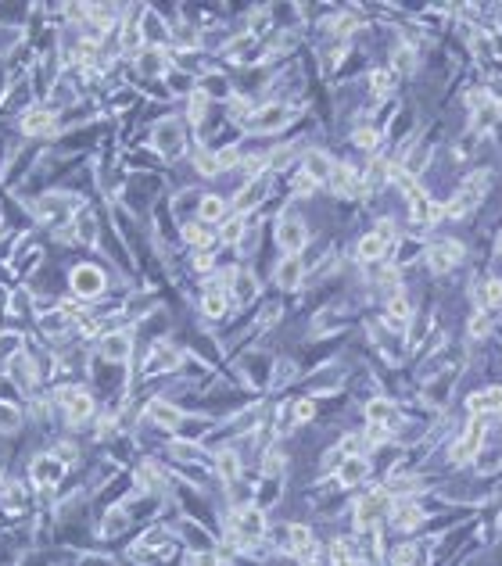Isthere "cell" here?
<instances>
[{
	"instance_id": "6da1fadb",
	"label": "cell",
	"mask_w": 502,
	"mask_h": 566,
	"mask_svg": "<svg viewBox=\"0 0 502 566\" xmlns=\"http://www.w3.org/2000/svg\"><path fill=\"white\" fill-rule=\"evenodd\" d=\"M276 244H280L287 255H298L309 244V226L298 215H284L280 226H276Z\"/></svg>"
},
{
	"instance_id": "7a4b0ae2",
	"label": "cell",
	"mask_w": 502,
	"mask_h": 566,
	"mask_svg": "<svg viewBox=\"0 0 502 566\" xmlns=\"http://www.w3.org/2000/svg\"><path fill=\"white\" fill-rule=\"evenodd\" d=\"M108 287V276L97 265H76L72 269V294L79 298H101Z\"/></svg>"
},
{
	"instance_id": "3957f363",
	"label": "cell",
	"mask_w": 502,
	"mask_h": 566,
	"mask_svg": "<svg viewBox=\"0 0 502 566\" xmlns=\"http://www.w3.org/2000/svg\"><path fill=\"white\" fill-rule=\"evenodd\" d=\"M395 502H392V495L387 491H370L363 502H359V509H355V527H373L380 516H387V509H392Z\"/></svg>"
},
{
	"instance_id": "277c9868",
	"label": "cell",
	"mask_w": 502,
	"mask_h": 566,
	"mask_svg": "<svg viewBox=\"0 0 502 566\" xmlns=\"http://www.w3.org/2000/svg\"><path fill=\"white\" fill-rule=\"evenodd\" d=\"M154 147L165 158H176L183 151V122L180 119H161L154 126Z\"/></svg>"
},
{
	"instance_id": "5b68a950",
	"label": "cell",
	"mask_w": 502,
	"mask_h": 566,
	"mask_svg": "<svg viewBox=\"0 0 502 566\" xmlns=\"http://www.w3.org/2000/svg\"><path fill=\"white\" fill-rule=\"evenodd\" d=\"M130 355H133V337H130V330H111V333L101 337V359H104V362L119 366V362H130Z\"/></svg>"
},
{
	"instance_id": "8992f818",
	"label": "cell",
	"mask_w": 502,
	"mask_h": 566,
	"mask_svg": "<svg viewBox=\"0 0 502 566\" xmlns=\"http://www.w3.org/2000/svg\"><path fill=\"white\" fill-rule=\"evenodd\" d=\"M291 119H295L291 108H284V104H266V108H258V115H251L244 126H248L251 133H269V129L287 126Z\"/></svg>"
},
{
	"instance_id": "52a82bcc",
	"label": "cell",
	"mask_w": 502,
	"mask_h": 566,
	"mask_svg": "<svg viewBox=\"0 0 502 566\" xmlns=\"http://www.w3.org/2000/svg\"><path fill=\"white\" fill-rule=\"evenodd\" d=\"M423 255H427V265H430L434 272H449L467 251H463L460 241H438V244H430Z\"/></svg>"
},
{
	"instance_id": "ba28073f",
	"label": "cell",
	"mask_w": 502,
	"mask_h": 566,
	"mask_svg": "<svg viewBox=\"0 0 502 566\" xmlns=\"http://www.w3.org/2000/svg\"><path fill=\"white\" fill-rule=\"evenodd\" d=\"M133 69H137L140 79H158L165 69H169V58H165L161 47H140L133 54Z\"/></svg>"
},
{
	"instance_id": "9c48e42d",
	"label": "cell",
	"mask_w": 502,
	"mask_h": 566,
	"mask_svg": "<svg viewBox=\"0 0 502 566\" xmlns=\"http://www.w3.org/2000/svg\"><path fill=\"white\" fill-rule=\"evenodd\" d=\"M58 398H62V405L69 409V423H72V427H79V423H86V420L93 416V402H90V394H86L83 387H65Z\"/></svg>"
},
{
	"instance_id": "30bf717a",
	"label": "cell",
	"mask_w": 502,
	"mask_h": 566,
	"mask_svg": "<svg viewBox=\"0 0 502 566\" xmlns=\"http://www.w3.org/2000/svg\"><path fill=\"white\" fill-rule=\"evenodd\" d=\"M302 276H305L302 255H284L280 262H276V269H273V279H276V287H280V291H295L302 283Z\"/></svg>"
},
{
	"instance_id": "8fae6325",
	"label": "cell",
	"mask_w": 502,
	"mask_h": 566,
	"mask_svg": "<svg viewBox=\"0 0 502 566\" xmlns=\"http://www.w3.org/2000/svg\"><path fill=\"white\" fill-rule=\"evenodd\" d=\"M409 215H413V226L427 230V226H434V222L445 215V208H441L438 201H430V197L420 190V194H413V197H409Z\"/></svg>"
},
{
	"instance_id": "7c38bea8",
	"label": "cell",
	"mask_w": 502,
	"mask_h": 566,
	"mask_svg": "<svg viewBox=\"0 0 502 566\" xmlns=\"http://www.w3.org/2000/svg\"><path fill=\"white\" fill-rule=\"evenodd\" d=\"M269 183H273V173H262L258 180H251L241 194H237V201H234V208H237V215H244V212H251V208H258L262 201H266V194H269Z\"/></svg>"
},
{
	"instance_id": "4fadbf2b",
	"label": "cell",
	"mask_w": 502,
	"mask_h": 566,
	"mask_svg": "<svg viewBox=\"0 0 502 566\" xmlns=\"http://www.w3.org/2000/svg\"><path fill=\"white\" fill-rule=\"evenodd\" d=\"M481 441H484V423L481 420H474L470 427H467V434H463V441H456L452 444V463H470L477 451H481Z\"/></svg>"
},
{
	"instance_id": "5bb4252c",
	"label": "cell",
	"mask_w": 502,
	"mask_h": 566,
	"mask_svg": "<svg viewBox=\"0 0 502 566\" xmlns=\"http://www.w3.org/2000/svg\"><path fill=\"white\" fill-rule=\"evenodd\" d=\"M302 173L319 187V183H326L330 180V173H333V161L323 154V151H305V158H302Z\"/></svg>"
},
{
	"instance_id": "9a60e30c",
	"label": "cell",
	"mask_w": 502,
	"mask_h": 566,
	"mask_svg": "<svg viewBox=\"0 0 502 566\" xmlns=\"http://www.w3.org/2000/svg\"><path fill=\"white\" fill-rule=\"evenodd\" d=\"M147 420H151L154 427H161V430H176V427L183 423V412H180L173 402H158V398H154V402L147 405Z\"/></svg>"
},
{
	"instance_id": "2e32d148",
	"label": "cell",
	"mask_w": 502,
	"mask_h": 566,
	"mask_svg": "<svg viewBox=\"0 0 502 566\" xmlns=\"http://www.w3.org/2000/svg\"><path fill=\"white\" fill-rule=\"evenodd\" d=\"M467 409L474 416H484V412H502V387H484L477 394L467 398Z\"/></svg>"
},
{
	"instance_id": "e0dca14e",
	"label": "cell",
	"mask_w": 502,
	"mask_h": 566,
	"mask_svg": "<svg viewBox=\"0 0 502 566\" xmlns=\"http://www.w3.org/2000/svg\"><path fill=\"white\" fill-rule=\"evenodd\" d=\"M241 470H244V463H241V456H237L234 448L215 451V473H219V480L237 484V480H241Z\"/></svg>"
},
{
	"instance_id": "ac0fdd59",
	"label": "cell",
	"mask_w": 502,
	"mask_h": 566,
	"mask_svg": "<svg viewBox=\"0 0 502 566\" xmlns=\"http://www.w3.org/2000/svg\"><path fill=\"white\" fill-rule=\"evenodd\" d=\"M370 477V459L366 456H348L341 466H338V480L345 484V487H355V484H363Z\"/></svg>"
},
{
	"instance_id": "d6986e66",
	"label": "cell",
	"mask_w": 502,
	"mask_h": 566,
	"mask_svg": "<svg viewBox=\"0 0 502 566\" xmlns=\"http://www.w3.org/2000/svg\"><path fill=\"white\" fill-rule=\"evenodd\" d=\"M54 122V108H29L22 115V133L25 137H43Z\"/></svg>"
},
{
	"instance_id": "ffe728a7",
	"label": "cell",
	"mask_w": 502,
	"mask_h": 566,
	"mask_svg": "<svg viewBox=\"0 0 502 566\" xmlns=\"http://www.w3.org/2000/svg\"><path fill=\"white\" fill-rule=\"evenodd\" d=\"M62 473H65V463H62L58 456H40V459L33 463V480H36V484H47V487H50Z\"/></svg>"
},
{
	"instance_id": "44dd1931",
	"label": "cell",
	"mask_w": 502,
	"mask_h": 566,
	"mask_svg": "<svg viewBox=\"0 0 502 566\" xmlns=\"http://www.w3.org/2000/svg\"><path fill=\"white\" fill-rule=\"evenodd\" d=\"M495 126H502V108L495 100H484L481 108H474V133H491Z\"/></svg>"
},
{
	"instance_id": "7402d4cb",
	"label": "cell",
	"mask_w": 502,
	"mask_h": 566,
	"mask_svg": "<svg viewBox=\"0 0 502 566\" xmlns=\"http://www.w3.org/2000/svg\"><path fill=\"white\" fill-rule=\"evenodd\" d=\"M326 187H330V194H338V197H352L355 194V173L348 165H333Z\"/></svg>"
},
{
	"instance_id": "603a6c76",
	"label": "cell",
	"mask_w": 502,
	"mask_h": 566,
	"mask_svg": "<svg viewBox=\"0 0 502 566\" xmlns=\"http://www.w3.org/2000/svg\"><path fill=\"white\" fill-rule=\"evenodd\" d=\"M180 352L176 348H169V345H158L154 352H151V359H147V373H169V369H176L180 366Z\"/></svg>"
},
{
	"instance_id": "cb8c5ba5",
	"label": "cell",
	"mask_w": 502,
	"mask_h": 566,
	"mask_svg": "<svg viewBox=\"0 0 502 566\" xmlns=\"http://www.w3.org/2000/svg\"><path fill=\"white\" fill-rule=\"evenodd\" d=\"M387 183H392L395 190H402L406 197H413V194H420L416 190V176L409 173L406 165H387Z\"/></svg>"
},
{
	"instance_id": "d4e9b609",
	"label": "cell",
	"mask_w": 502,
	"mask_h": 566,
	"mask_svg": "<svg viewBox=\"0 0 502 566\" xmlns=\"http://www.w3.org/2000/svg\"><path fill=\"white\" fill-rule=\"evenodd\" d=\"M355 255H359V262H380V258L387 255V244H384L377 233H366V237H359Z\"/></svg>"
},
{
	"instance_id": "484cf974",
	"label": "cell",
	"mask_w": 502,
	"mask_h": 566,
	"mask_svg": "<svg viewBox=\"0 0 502 566\" xmlns=\"http://www.w3.org/2000/svg\"><path fill=\"white\" fill-rule=\"evenodd\" d=\"M366 420L370 423H380V427H392L395 423V405L387 398H370L366 402Z\"/></svg>"
},
{
	"instance_id": "4316f807",
	"label": "cell",
	"mask_w": 502,
	"mask_h": 566,
	"mask_svg": "<svg viewBox=\"0 0 502 566\" xmlns=\"http://www.w3.org/2000/svg\"><path fill=\"white\" fill-rule=\"evenodd\" d=\"M287 534H291L287 548H291L295 555H305V559H309V555L316 552V541H312V531H309V527H298V524H295V527H287Z\"/></svg>"
},
{
	"instance_id": "83f0119b",
	"label": "cell",
	"mask_w": 502,
	"mask_h": 566,
	"mask_svg": "<svg viewBox=\"0 0 502 566\" xmlns=\"http://www.w3.org/2000/svg\"><path fill=\"white\" fill-rule=\"evenodd\" d=\"M392 520H395V527L413 531V527L423 520V513H420V505H416V502H399V509H392Z\"/></svg>"
},
{
	"instance_id": "f1b7e54d",
	"label": "cell",
	"mask_w": 502,
	"mask_h": 566,
	"mask_svg": "<svg viewBox=\"0 0 502 566\" xmlns=\"http://www.w3.org/2000/svg\"><path fill=\"white\" fill-rule=\"evenodd\" d=\"M230 291H234V298H237L241 305H248V301H255V294H258V283H255L251 272H237L234 283H230Z\"/></svg>"
},
{
	"instance_id": "f546056e",
	"label": "cell",
	"mask_w": 502,
	"mask_h": 566,
	"mask_svg": "<svg viewBox=\"0 0 502 566\" xmlns=\"http://www.w3.org/2000/svg\"><path fill=\"white\" fill-rule=\"evenodd\" d=\"M244 215H230V219H222V226H219V241L222 244H241L244 241Z\"/></svg>"
},
{
	"instance_id": "4dcf8cb0",
	"label": "cell",
	"mask_w": 502,
	"mask_h": 566,
	"mask_svg": "<svg viewBox=\"0 0 502 566\" xmlns=\"http://www.w3.org/2000/svg\"><path fill=\"white\" fill-rule=\"evenodd\" d=\"M198 215H201V222H222V215H227V201L208 194V197L198 201Z\"/></svg>"
},
{
	"instance_id": "1f68e13d",
	"label": "cell",
	"mask_w": 502,
	"mask_h": 566,
	"mask_svg": "<svg viewBox=\"0 0 502 566\" xmlns=\"http://www.w3.org/2000/svg\"><path fill=\"white\" fill-rule=\"evenodd\" d=\"M409 301L402 298V294H395L392 301H387V326H395V330H402L406 323H409Z\"/></svg>"
},
{
	"instance_id": "d6a6232c",
	"label": "cell",
	"mask_w": 502,
	"mask_h": 566,
	"mask_svg": "<svg viewBox=\"0 0 502 566\" xmlns=\"http://www.w3.org/2000/svg\"><path fill=\"white\" fill-rule=\"evenodd\" d=\"M72 237L83 241V244H93V241H97V219H93L90 212H79V219H76V226H72Z\"/></svg>"
},
{
	"instance_id": "836d02e7",
	"label": "cell",
	"mask_w": 502,
	"mask_h": 566,
	"mask_svg": "<svg viewBox=\"0 0 502 566\" xmlns=\"http://www.w3.org/2000/svg\"><path fill=\"white\" fill-rule=\"evenodd\" d=\"M474 204H477V197H474V194H467V190H460L449 204H445V215H449V219H463Z\"/></svg>"
},
{
	"instance_id": "e575fe53",
	"label": "cell",
	"mask_w": 502,
	"mask_h": 566,
	"mask_svg": "<svg viewBox=\"0 0 502 566\" xmlns=\"http://www.w3.org/2000/svg\"><path fill=\"white\" fill-rule=\"evenodd\" d=\"M474 466H477L481 473L498 470V466H502V451H498V448H481L477 456H474Z\"/></svg>"
},
{
	"instance_id": "d590c367",
	"label": "cell",
	"mask_w": 502,
	"mask_h": 566,
	"mask_svg": "<svg viewBox=\"0 0 502 566\" xmlns=\"http://www.w3.org/2000/svg\"><path fill=\"white\" fill-rule=\"evenodd\" d=\"M201 305H205V316H215V319H219L222 312H227V294H222V291H205V301H201Z\"/></svg>"
},
{
	"instance_id": "8d00e7d4",
	"label": "cell",
	"mask_w": 502,
	"mask_h": 566,
	"mask_svg": "<svg viewBox=\"0 0 502 566\" xmlns=\"http://www.w3.org/2000/svg\"><path fill=\"white\" fill-rule=\"evenodd\" d=\"M370 79H373V83H370V86H373V93H387V90L395 86V69H377Z\"/></svg>"
},
{
	"instance_id": "74e56055",
	"label": "cell",
	"mask_w": 502,
	"mask_h": 566,
	"mask_svg": "<svg viewBox=\"0 0 502 566\" xmlns=\"http://www.w3.org/2000/svg\"><path fill=\"white\" fill-rule=\"evenodd\" d=\"M122 527H130V516H126V513H119V509H111V513L104 516V524H101V531H104V534H119Z\"/></svg>"
},
{
	"instance_id": "f35d334b",
	"label": "cell",
	"mask_w": 502,
	"mask_h": 566,
	"mask_svg": "<svg viewBox=\"0 0 502 566\" xmlns=\"http://www.w3.org/2000/svg\"><path fill=\"white\" fill-rule=\"evenodd\" d=\"M18 427H22L18 409H15V405H8V402H0V430H18Z\"/></svg>"
},
{
	"instance_id": "ab89813d",
	"label": "cell",
	"mask_w": 502,
	"mask_h": 566,
	"mask_svg": "<svg viewBox=\"0 0 502 566\" xmlns=\"http://www.w3.org/2000/svg\"><path fill=\"white\" fill-rule=\"evenodd\" d=\"M392 566H416V545H402L392 552Z\"/></svg>"
},
{
	"instance_id": "60d3db41",
	"label": "cell",
	"mask_w": 502,
	"mask_h": 566,
	"mask_svg": "<svg viewBox=\"0 0 502 566\" xmlns=\"http://www.w3.org/2000/svg\"><path fill=\"white\" fill-rule=\"evenodd\" d=\"M413 62H416V50H413V47H399V50H395V69H399V72H413Z\"/></svg>"
},
{
	"instance_id": "b9f144b4",
	"label": "cell",
	"mask_w": 502,
	"mask_h": 566,
	"mask_svg": "<svg viewBox=\"0 0 502 566\" xmlns=\"http://www.w3.org/2000/svg\"><path fill=\"white\" fill-rule=\"evenodd\" d=\"M352 144H355V147H363V151H373V147H377V129H370V126H363V129H355V137H352Z\"/></svg>"
},
{
	"instance_id": "7bdbcfd3",
	"label": "cell",
	"mask_w": 502,
	"mask_h": 566,
	"mask_svg": "<svg viewBox=\"0 0 502 566\" xmlns=\"http://www.w3.org/2000/svg\"><path fill=\"white\" fill-rule=\"evenodd\" d=\"M291 412H295V420H298V423H309V420L316 416V405H312L309 398H298V402L291 405Z\"/></svg>"
},
{
	"instance_id": "ee69618b",
	"label": "cell",
	"mask_w": 502,
	"mask_h": 566,
	"mask_svg": "<svg viewBox=\"0 0 502 566\" xmlns=\"http://www.w3.org/2000/svg\"><path fill=\"white\" fill-rule=\"evenodd\" d=\"M205 108H208V93H205V90H194V93H190V119H194V122L205 115Z\"/></svg>"
},
{
	"instance_id": "f6af8a7d",
	"label": "cell",
	"mask_w": 502,
	"mask_h": 566,
	"mask_svg": "<svg viewBox=\"0 0 502 566\" xmlns=\"http://www.w3.org/2000/svg\"><path fill=\"white\" fill-rule=\"evenodd\" d=\"M18 348H22V341H18V333H0V355H18Z\"/></svg>"
},
{
	"instance_id": "bcb514c9",
	"label": "cell",
	"mask_w": 502,
	"mask_h": 566,
	"mask_svg": "<svg viewBox=\"0 0 502 566\" xmlns=\"http://www.w3.org/2000/svg\"><path fill=\"white\" fill-rule=\"evenodd\" d=\"M373 233H377V237H380L387 248H392V244H395V222H392V219H380Z\"/></svg>"
},
{
	"instance_id": "7dc6e473",
	"label": "cell",
	"mask_w": 502,
	"mask_h": 566,
	"mask_svg": "<svg viewBox=\"0 0 502 566\" xmlns=\"http://www.w3.org/2000/svg\"><path fill=\"white\" fill-rule=\"evenodd\" d=\"M198 173H201V176H215V173H219L215 154H208V151H205V154H198Z\"/></svg>"
},
{
	"instance_id": "c3c4849f",
	"label": "cell",
	"mask_w": 502,
	"mask_h": 566,
	"mask_svg": "<svg viewBox=\"0 0 502 566\" xmlns=\"http://www.w3.org/2000/svg\"><path fill=\"white\" fill-rule=\"evenodd\" d=\"M488 330H491V312H477L474 323H470V333H474V337H484Z\"/></svg>"
},
{
	"instance_id": "681fc988",
	"label": "cell",
	"mask_w": 502,
	"mask_h": 566,
	"mask_svg": "<svg viewBox=\"0 0 502 566\" xmlns=\"http://www.w3.org/2000/svg\"><path fill=\"white\" fill-rule=\"evenodd\" d=\"M312 190H316V183H312V180H309L305 173H302V176L295 180V194H298V197H309Z\"/></svg>"
},
{
	"instance_id": "f907efd6",
	"label": "cell",
	"mask_w": 502,
	"mask_h": 566,
	"mask_svg": "<svg viewBox=\"0 0 502 566\" xmlns=\"http://www.w3.org/2000/svg\"><path fill=\"white\" fill-rule=\"evenodd\" d=\"M194 562H198V566H222L219 552H198V555H194Z\"/></svg>"
},
{
	"instance_id": "816d5d0a",
	"label": "cell",
	"mask_w": 502,
	"mask_h": 566,
	"mask_svg": "<svg viewBox=\"0 0 502 566\" xmlns=\"http://www.w3.org/2000/svg\"><path fill=\"white\" fill-rule=\"evenodd\" d=\"M488 100H495V104H498V108H502V76H498V79H491V83H488Z\"/></svg>"
},
{
	"instance_id": "f5cc1de1",
	"label": "cell",
	"mask_w": 502,
	"mask_h": 566,
	"mask_svg": "<svg viewBox=\"0 0 502 566\" xmlns=\"http://www.w3.org/2000/svg\"><path fill=\"white\" fill-rule=\"evenodd\" d=\"M280 466H284L280 451H269V456H266V473H280Z\"/></svg>"
},
{
	"instance_id": "db71d44e",
	"label": "cell",
	"mask_w": 502,
	"mask_h": 566,
	"mask_svg": "<svg viewBox=\"0 0 502 566\" xmlns=\"http://www.w3.org/2000/svg\"><path fill=\"white\" fill-rule=\"evenodd\" d=\"M302 566H319V562H312V559H305V562H302Z\"/></svg>"
},
{
	"instance_id": "11a10c76",
	"label": "cell",
	"mask_w": 502,
	"mask_h": 566,
	"mask_svg": "<svg viewBox=\"0 0 502 566\" xmlns=\"http://www.w3.org/2000/svg\"><path fill=\"white\" fill-rule=\"evenodd\" d=\"M498 251H502V237H498Z\"/></svg>"
}]
</instances>
